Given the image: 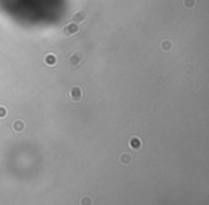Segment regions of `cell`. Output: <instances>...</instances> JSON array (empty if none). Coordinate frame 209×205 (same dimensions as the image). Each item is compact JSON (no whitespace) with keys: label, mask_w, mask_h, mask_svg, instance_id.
Here are the masks:
<instances>
[{"label":"cell","mask_w":209,"mask_h":205,"mask_svg":"<svg viewBox=\"0 0 209 205\" xmlns=\"http://www.w3.org/2000/svg\"><path fill=\"white\" fill-rule=\"evenodd\" d=\"M82 63H83L82 52L76 50V52H73V53L69 56V65H70V68H79Z\"/></svg>","instance_id":"6da1fadb"},{"label":"cell","mask_w":209,"mask_h":205,"mask_svg":"<svg viewBox=\"0 0 209 205\" xmlns=\"http://www.w3.org/2000/svg\"><path fill=\"white\" fill-rule=\"evenodd\" d=\"M69 96H70L72 102H80L83 99V89L80 86H73L69 91Z\"/></svg>","instance_id":"7a4b0ae2"},{"label":"cell","mask_w":209,"mask_h":205,"mask_svg":"<svg viewBox=\"0 0 209 205\" xmlns=\"http://www.w3.org/2000/svg\"><path fill=\"white\" fill-rule=\"evenodd\" d=\"M63 33L66 35V36H75L79 33V25L75 22H69L67 25H65L63 27Z\"/></svg>","instance_id":"3957f363"},{"label":"cell","mask_w":209,"mask_h":205,"mask_svg":"<svg viewBox=\"0 0 209 205\" xmlns=\"http://www.w3.org/2000/svg\"><path fill=\"white\" fill-rule=\"evenodd\" d=\"M127 144H129V148H132L133 151H139V149H142V139L139 138V136L136 135H133L129 138V141H127Z\"/></svg>","instance_id":"277c9868"},{"label":"cell","mask_w":209,"mask_h":205,"mask_svg":"<svg viewBox=\"0 0 209 205\" xmlns=\"http://www.w3.org/2000/svg\"><path fill=\"white\" fill-rule=\"evenodd\" d=\"M86 17H88V15H86V12L85 10H76L75 13H73V16H72V22L80 25V23H83L85 20H86Z\"/></svg>","instance_id":"5b68a950"},{"label":"cell","mask_w":209,"mask_h":205,"mask_svg":"<svg viewBox=\"0 0 209 205\" xmlns=\"http://www.w3.org/2000/svg\"><path fill=\"white\" fill-rule=\"evenodd\" d=\"M24 129H26V124H24L23 119H16V121L11 124V131L16 132V134H22Z\"/></svg>","instance_id":"8992f818"},{"label":"cell","mask_w":209,"mask_h":205,"mask_svg":"<svg viewBox=\"0 0 209 205\" xmlns=\"http://www.w3.org/2000/svg\"><path fill=\"white\" fill-rule=\"evenodd\" d=\"M160 49H162L165 53L172 52V49H173V43H172L171 39H163V40L160 42Z\"/></svg>","instance_id":"52a82bcc"},{"label":"cell","mask_w":209,"mask_h":205,"mask_svg":"<svg viewBox=\"0 0 209 205\" xmlns=\"http://www.w3.org/2000/svg\"><path fill=\"white\" fill-rule=\"evenodd\" d=\"M43 62H44V65L46 66H55L56 65V62H57V58H56L53 53H47V55H44V58H43Z\"/></svg>","instance_id":"ba28073f"},{"label":"cell","mask_w":209,"mask_h":205,"mask_svg":"<svg viewBox=\"0 0 209 205\" xmlns=\"http://www.w3.org/2000/svg\"><path fill=\"white\" fill-rule=\"evenodd\" d=\"M119 164L123 165V167L130 165V164H132V157H130L129 154H121V157H119Z\"/></svg>","instance_id":"9c48e42d"},{"label":"cell","mask_w":209,"mask_h":205,"mask_svg":"<svg viewBox=\"0 0 209 205\" xmlns=\"http://www.w3.org/2000/svg\"><path fill=\"white\" fill-rule=\"evenodd\" d=\"M195 5H196L195 0H183V7L185 9H193Z\"/></svg>","instance_id":"30bf717a"},{"label":"cell","mask_w":209,"mask_h":205,"mask_svg":"<svg viewBox=\"0 0 209 205\" xmlns=\"http://www.w3.org/2000/svg\"><path fill=\"white\" fill-rule=\"evenodd\" d=\"M7 115H9V109L3 105H0V119H5Z\"/></svg>","instance_id":"8fae6325"},{"label":"cell","mask_w":209,"mask_h":205,"mask_svg":"<svg viewBox=\"0 0 209 205\" xmlns=\"http://www.w3.org/2000/svg\"><path fill=\"white\" fill-rule=\"evenodd\" d=\"M80 204H92V200L89 197H83L82 200H80Z\"/></svg>","instance_id":"7c38bea8"}]
</instances>
